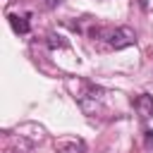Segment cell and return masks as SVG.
I'll return each mask as SVG.
<instances>
[{"instance_id": "obj_4", "label": "cell", "mask_w": 153, "mask_h": 153, "mask_svg": "<svg viewBox=\"0 0 153 153\" xmlns=\"http://www.w3.org/2000/svg\"><path fill=\"white\" fill-rule=\"evenodd\" d=\"M7 22L10 26L14 29V33H29L31 31V24H29V14H7Z\"/></svg>"}, {"instance_id": "obj_1", "label": "cell", "mask_w": 153, "mask_h": 153, "mask_svg": "<svg viewBox=\"0 0 153 153\" xmlns=\"http://www.w3.org/2000/svg\"><path fill=\"white\" fill-rule=\"evenodd\" d=\"M91 38H103L115 50H122L136 43V33L129 26H96L91 31Z\"/></svg>"}, {"instance_id": "obj_6", "label": "cell", "mask_w": 153, "mask_h": 153, "mask_svg": "<svg viewBox=\"0 0 153 153\" xmlns=\"http://www.w3.org/2000/svg\"><path fill=\"white\" fill-rule=\"evenodd\" d=\"M60 2H62V0H38V5H41L43 10H55Z\"/></svg>"}, {"instance_id": "obj_3", "label": "cell", "mask_w": 153, "mask_h": 153, "mask_svg": "<svg viewBox=\"0 0 153 153\" xmlns=\"http://www.w3.org/2000/svg\"><path fill=\"white\" fill-rule=\"evenodd\" d=\"M131 105H134V110L139 112L141 120H148V117L153 115V96H148V93L136 96V98L131 100Z\"/></svg>"}, {"instance_id": "obj_2", "label": "cell", "mask_w": 153, "mask_h": 153, "mask_svg": "<svg viewBox=\"0 0 153 153\" xmlns=\"http://www.w3.org/2000/svg\"><path fill=\"white\" fill-rule=\"evenodd\" d=\"M55 151L57 153H84L86 151V143L76 136H60L55 141Z\"/></svg>"}, {"instance_id": "obj_7", "label": "cell", "mask_w": 153, "mask_h": 153, "mask_svg": "<svg viewBox=\"0 0 153 153\" xmlns=\"http://www.w3.org/2000/svg\"><path fill=\"white\" fill-rule=\"evenodd\" d=\"M143 139H146V148L153 151V129H146L143 131Z\"/></svg>"}, {"instance_id": "obj_5", "label": "cell", "mask_w": 153, "mask_h": 153, "mask_svg": "<svg viewBox=\"0 0 153 153\" xmlns=\"http://www.w3.org/2000/svg\"><path fill=\"white\" fill-rule=\"evenodd\" d=\"M48 45H50V48H67V41H65L62 36L50 33V36H48Z\"/></svg>"}, {"instance_id": "obj_8", "label": "cell", "mask_w": 153, "mask_h": 153, "mask_svg": "<svg viewBox=\"0 0 153 153\" xmlns=\"http://www.w3.org/2000/svg\"><path fill=\"white\" fill-rule=\"evenodd\" d=\"M139 7L141 10H148V0H139Z\"/></svg>"}]
</instances>
